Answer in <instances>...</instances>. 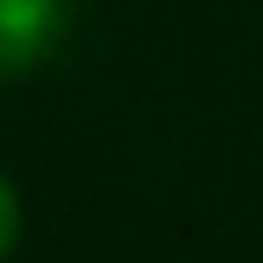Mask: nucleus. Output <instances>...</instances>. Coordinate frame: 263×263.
<instances>
[{
	"label": "nucleus",
	"instance_id": "nucleus-1",
	"mask_svg": "<svg viewBox=\"0 0 263 263\" xmlns=\"http://www.w3.org/2000/svg\"><path fill=\"white\" fill-rule=\"evenodd\" d=\"M63 29H69L63 0H0V69L23 74L46 63L63 46Z\"/></svg>",
	"mask_w": 263,
	"mask_h": 263
},
{
	"label": "nucleus",
	"instance_id": "nucleus-2",
	"mask_svg": "<svg viewBox=\"0 0 263 263\" xmlns=\"http://www.w3.org/2000/svg\"><path fill=\"white\" fill-rule=\"evenodd\" d=\"M17 235H23V206H17V183L0 172V263L17 252Z\"/></svg>",
	"mask_w": 263,
	"mask_h": 263
},
{
	"label": "nucleus",
	"instance_id": "nucleus-3",
	"mask_svg": "<svg viewBox=\"0 0 263 263\" xmlns=\"http://www.w3.org/2000/svg\"><path fill=\"white\" fill-rule=\"evenodd\" d=\"M0 80H12V74H6V69H0Z\"/></svg>",
	"mask_w": 263,
	"mask_h": 263
}]
</instances>
